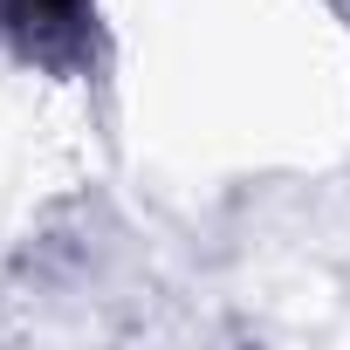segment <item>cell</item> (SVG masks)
Wrapping results in <instances>:
<instances>
[{
  "instance_id": "1",
  "label": "cell",
  "mask_w": 350,
  "mask_h": 350,
  "mask_svg": "<svg viewBox=\"0 0 350 350\" xmlns=\"http://www.w3.org/2000/svg\"><path fill=\"white\" fill-rule=\"evenodd\" d=\"M83 8L90 0H0V21L28 49H62V42L83 35Z\"/></svg>"
}]
</instances>
